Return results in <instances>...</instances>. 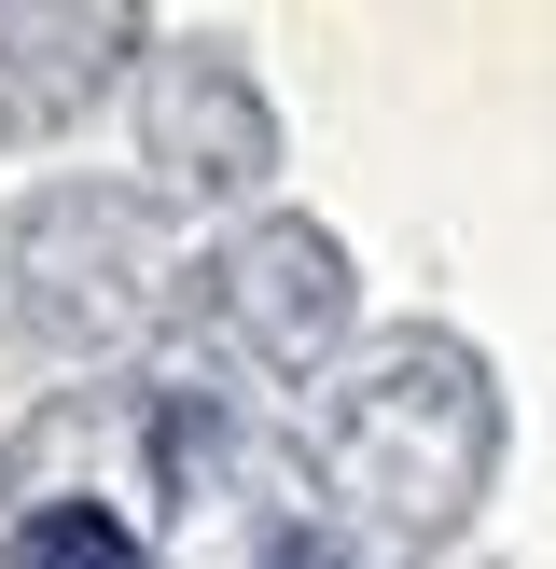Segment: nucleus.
<instances>
[{
    "instance_id": "f257e3e1",
    "label": "nucleus",
    "mask_w": 556,
    "mask_h": 569,
    "mask_svg": "<svg viewBox=\"0 0 556 569\" xmlns=\"http://www.w3.org/2000/svg\"><path fill=\"white\" fill-rule=\"evenodd\" d=\"M14 569H139V542H126V528L98 515V500H56V515H28Z\"/></svg>"
}]
</instances>
